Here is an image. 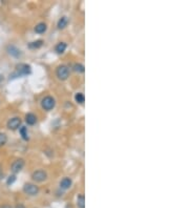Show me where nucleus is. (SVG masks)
I'll return each mask as SVG.
<instances>
[{"label": "nucleus", "mask_w": 189, "mask_h": 208, "mask_svg": "<svg viewBox=\"0 0 189 208\" xmlns=\"http://www.w3.org/2000/svg\"><path fill=\"white\" fill-rule=\"evenodd\" d=\"M55 105H56V101L53 97H51V96L44 97L43 99L41 100V106L44 111H51V109H53L54 107H55Z\"/></svg>", "instance_id": "nucleus-1"}, {"label": "nucleus", "mask_w": 189, "mask_h": 208, "mask_svg": "<svg viewBox=\"0 0 189 208\" xmlns=\"http://www.w3.org/2000/svg\"><path fill=\"white\" fill-rule=\"evenodd\" d=\"M32 72L31 66L25 64V63H21V64L17 65V72L13 75L14 76H25V75H30Z\"/></svg>", "instance_id": "nucleus-2"}, {"label": "nucleus", "mask_w": 189, "mask_h": 208, "mask_svg": "<svg viewBox=\"0 0 189 208\" xmlns=\"http://www.w3.org/2000/svg\"><path fill=\"white\" fill-rule=\"evenodd\" d=\"M56 74H57V77H58L60 80L64 81L70 76V69H68L66 65H60L58 66V68H57Z\"/></svg>", "instance_id": "nucleus-3"}, {"label": "nucleus", "mask_w": 189, "mask_h": 208, "mask_svg": "<svg viewBox=\"0 0 189 208\" xmlns=\"http://www.w3.org/2000/svg\"><path fill=\"white\" fill-rule=\"evenodd\" d=\"M46 178H47L46 171H44L42 169H38L32 173V179L35 182H43L44 180H46Z\"/></svg>", "instance_id": "nucleus-4"}, {"label": "nucleus", "mask_w": 189, "mask_h": 208, "mask_svg": "<svg viewBox=\"0 0 189 208\" xmlns=\"http://www.w3.org/2000/svg\"><path fill=\"white\" fill-rule=\"evenodd\" d=\"M23 191L28 196H36L39 192V187L35 184L27 183L23 186Z\"/></svg>", "instance_id": "nucleus-5"}, {"label": "nucleus", "mask_w": 189, "mask_h": 208, "mask_svg": "<svg viewBox=\"0 0 189 208\" xmlns=\"http://www.w3.org/2000/svg\"><path fill=\"white\" fill-rule=\"evenodd\" d=\"M23 167H24V160L23 159H18V160L13 162L12 166H11V170L14 173H18L23 169Z\"/></svg>", "instance_id": "nucleus-6"}, {"label": "nucleus", "mask_w": 189, "mask_h": 208, "mask_svg": "<svg viewBox=\"0 0 189 208\" xmlns=\"http://www.w3.org/2000/svg\"><path fill=\"white\" fill-rule=\"evenodd\" d=\"M20 124H21V119L18 117H14L7 121V128L12 129V131H16V129L19 128Z\"/></svg>", "instance_id": "nucleus-7"}, {"label": "nucleus", "mask_w": 189, "mask_h": 208, "mask_svg": "<svg viewBox=\"0 0 189 208\" xmlns=\"http://www.w3.org/2000/svg\"><path fill=\"white\" fill-rule=\"evenodd\" d=\"M7 51L11 56H13L15 58H19L20 56H21V52H20L19 48H17L15 45H8L7 47Z\"/></svg>", "instance_id": "nucleus-8"}, {"label": "nucleus", "mask_w": 189, "mask_h": 208, "mask_svg": "<svg viewBox=\"0 0 189 208\" xmlns=\"http://www.w3.org/2000/svg\"><path fill=\"white\" fill-rule=\"evenodd\" d=\"M71 184H73V182H71V179L64 178V179H62L61 182H60V187H61L62 189L66 190V189H68L71 186Z\"/></svg>", "instance_id": "nucleus-9"}, {"label": "nucleus", "mask_w": 189, "mask_h": 208, "mask_svg": "<svg viewBox=\"0 0 189 208\" xmlns=\"http://www.w3.org/2000/svg\"><path fill=\"white\" fill-rule=\"evenodd\" d=\"M25 122H27L28 125H34V124L37 122V117L34 114L30 112V114L25 116Z\"/></svg>", "instance_id": "nucleus-10"}, {"label": "nucleus", "mask_w": 189, "mask_h": 208, "mask_svg": "<svg viewBox=\"0 0 189 208\" xmlns=\"http://www.w3.org/2000/svg\"><path fill=\"white\" fill-rule=\"evenodd\" d=\"M46 28H47V27L45 23L40 22L35 27V32L38 34H42V33H45V32H46Z\"/></svg>", "instance_id": "nucleus-11"}, {"label": "nucleus", "mask_w": 189, "mask_h": 208, "mask_svg": "<svg viewBox=\"0 0 189 208\" xmlns=\"http://www.w3.org/2000/svg\"><path fill=\"white\" fill-rule=\"evenodd\" d=\"M66 47H67L66 43H65V42H60V43H58V44L56 45L55 51L58 54H63L65 52V50H66Z\"/></svg>", "instance_id": "nucleus-12"}, {"label": "nucleus", "mask_w": 189, "mask_h": 208, "mask_svg": "<svg viewBox=\"0 0 189 208\" xmlns=\"http://www.w3.org/2000/svg\"><path fill=\"white\" fill-rule=\"evenodd\" d=\"M77 206L78 208H85V198L83 195H79L77 198Z\"/></svg>", "instance_id": "nucleus-13"}, {"label": "nucleus", "mask_w": 189, "mask_h": 208, "mask_svg": "<svg viewBox=\"0 0 189 208\" xmlns=\"http://www.w3.org/2000/svg\"><path fill=\"white\" fill-rule=\"evenodd\" d=\"M67 22H68L67 17L63 16L62 18H60L58 21V28H60V30H61V28H64L67 25Z\"/></svg>", "instance_id": "nucleus-14"}, {"label": "nucleus", "mask_w": 189, "mask_h": 208, "mask_svg": "<svg viewBox=\"0 0 189 208\" xmlns=\"http://www.w3.org/2000/svg\"><path fill=\"white\" fill-rule=\"evenodd\" d=\"M19 132H20V135L22 136V138H23V140H25V141H27V140H28L27 127H25V126H21V127H20V129H19Z\"/></svg>", "instance_id": "nucleus-15"}, {"label": "nucleus", "mask_w": 189, "mask_h": 208, "mask_svg": "<svg viewBox=\"0 0 189 208\" xmlns=\"http://www.w3.org/2000/svg\"><path fill=\"white\" fill-rule=\"evenodd\" d=\"M73 68H74V71H75V72H77V73H80V74H82V73H84V72H85L84 65L81 64V63H76V64H74Z\"/></svg>", "instance_id": "nucleus-16"}, {"label": "nucleus", "mask_w": 189, "mask_h": 208, "mask_svg": "<svg viewBox=\"0 0 189 208\" xmlns=\"http://www.w3.org/2000/svg\"><path fill=\"white\" fill-rule=\"evenodd\" d=\"M43 44V41L42 40H37V41H34V42H31L30 44H28V47L30 48H38L40 46H42Z\"/></svg>", "instance_id": "nucleus-17"}, {"label": "nucleus", "mask_w": 189, "mask_h": 208, "mask_svg": "<svg viewBox=\"0 0 189 208\" xmlns=\"http://www.w3.org/2000/svg\"><path fill=\"white\" fill-rule=\"evenodd\" d=\"M75 100H76V102H78L79 104H82V103H84L85 97L82 92H78V94H76V96H75Z\"/></svg>", "instance_id": "nucleus-18"}, {"label": "nucleus", "mask_w": 189, "mask_h": 208, "mask_svg": "<svg viewBox=\"0 0 189 208\" xmlns=\"http://www.w3.org/2000/svg\"><path fill=\"white\" fill-rule=\"evenodd\" d=\"M7 142V136L3 134V132H0V147L3 146Z\"/></svg>", "instance_id": "nucleus-19"}, {"label": "nucleus", "mask_w": 189, "mask_h": 208, "mask_svg": "<svg viewBox=\"0 0 189 208\" xmlns=\"http://www.w3.org/2000/svg\"><path fill=\"white\" fill-rule=\"evenodd\" d=\"M15 181H16V177H15V176H11V177H8V179H7V185H12Z\"/></svg>", "instance_id": "nucleus-20"}, {"label": "nucleus", "mask_w": 189, "mask_h": 208, "mask_svg": "<svg viewBox=\"0 0 189 208\" xmlns=\"http://www.w3.org/2000/svg\"><path fill=\"white\" fill-rule=\"evenodd\" d=\"M16 208H25L23 205H21V204H19V205H17L16 206Z\"/></svg>", "instance_id": "nucleus-21"}]
</instances>
